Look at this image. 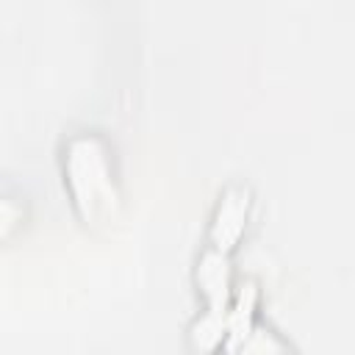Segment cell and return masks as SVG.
Instances as JSON below:
<instances>
[{
    "label": "cell",
    "mask_w": 355,
    "mask_h": 355,
    "mask_svg": "<svg viewBox=\"0 0 355 355\" xmlns=\"http://www.w3.org/2000/svg\"><path fill=\"white\" fill-rule=\"evenodd\" d=\"M67 183L72 202L86 225H108L119 208V194L108 161V150L94 136H78L67 144Z\"/></svg>",
    "instance_id": "obj_1"
},
{
    "label": "cell",
    "mask_w": 355,
    "mask_h": 355,
    "mask_svg": "<svg viewBox=\"0 0 355 355\" xmlns=\"http://www.w3.org/2000/svg\"><path fill=\"white\" fill-rule=\"evenodd\" d=\"M247 208H250L247 189H227L225 191V197L214 214V222H211V247L214 250L230 252L236 247V241L241 239L244 225H247Z\"/></svg>",
    "instance_id": "obj_2"
},
{
    "label": "cell",
    "mask_w": 355,
    "mask_h": 355,
    "mask_svg": "<svg viewBox=\"0 0 355 355\" xmlns=\"http://www.w3.org/2000/svg\"><path fill=\"white\" fill-rule=\"evenodd\" d=\"M197 283L208 300L211 311H227L230 302V266L227 252L208 247L197 263Z\"/></svg>",
    "instance_id": "obj_3"
},
{
    "label": "cell",
    "mask_w": 355,
    "mask_h": 355,
    "mask_svg": "<svg viewBox=\"0 0 355 355\" xmlns=\"http://www.w3.org/2000/svg\"><path fill=\"white\" fill-rule=\"evenodd\" d=\"M252 308H255V286L252 283H244L241 291H239V300H236V308L227 311V322H225V333L230 336L227 338V349H239L250 330H252Z\"/></svg>",
    "instance_id": "obj_4"
},
{
    "label": "cell",
    "mask_w": 355,
    "mask_h": 355,
    "mask_svg": "<svg viewBox=\"0 0 355 355\" xmlns=\"http://www.w3.org/2000/svg\"><path fill=\"white\" fill-rule=\"evenodd\" d=\"M19 216H22L19 205H17L14 200H8V197L0 191V239H6V236L19 225Z\"/></svg>",
    "instance_id": "obj_5"
}]
</instances>
